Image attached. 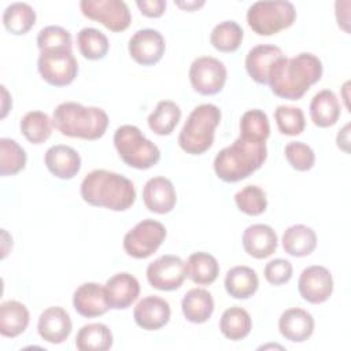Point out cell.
Returning a JSON list of instances; mask_svg holds the SVG:
<instances>
[{
    "label": "cell",
    "instance_id": "6da1fadb",
    "mask_svg": "<svg viewBox=\"0 0 351 351\" xmlns=\"http://www.w3.org/2000/svg\"><path fill=\"white\" fill-rule=\"evenodd\" d=\"M322 62L310 52H302L293 58H280L269 73L271 92L288 100H299L322 77Z\"/></svg>",
    "mask_w": 351,
    "mask_h": 351
},
{
    "label": "cell",
    "instance_id": "7a4b0ae2",
    "mask_svg": "<svg viewBox=\"0 0 351 351\" xmlns=\"http://www.w3.org/2000/svg\"><path fill=\"white\" fill-rule=\"evenodd\" d=\"M84 202L95 207H104L111 211H125L136 200L133 182L118 173L96 169L88 173L80 188Z\"/></svg>",
    "mask_w": 351,
    "mask_h": 351
},
{
    "label": "cell",
    "instance_id": "3957f363",
    "mask_svg": "<svg viewBox=\"0 0 351 351\" xmlns=\"http://www.w3.org/2000/svg\"><path fill=\"white\" fill-rule=\"evenodd\" d=\"M266 158V143L239 137L217 154L214 171L225 182H237L256 171Z\"/></svg>",
    "mask_w": 351,
    "mask_h": 351
},
{
    "label": "cell",
    "instance_id": "277c9868",
    "mask_svg": "<svg viewBox=\"0 0 351 351\" xmlns=\"http://www.w3.org/2000/svg\"><path fill=\"white\" fill-rule=\"evenodd\" d=\"M52 121L60 134L84 140L103 137L108 126V115L103 108L86 107L75 101L60 103L53 110Z\"/></svg>",
    "mask_w": 351,
    "mask_h": 351
},
{
    "label": "cell",
    "instance_id": "5b68a950",
    "mask_svg": "<svg viewBox=\"0 0 351 351\" xmlns=\"http://www.w3.org/2000/svg\"><path fill=\"white\" fill-rule=\"evenodd\" d=\"M221 122V110L211 103H204L192 110L180 134L178 145L191 155H202L214 143V133Z\"/></svg>",
    "mask_w": 351,
    "mask_h": 351
},
{
    "label": "cell",
    "instance_id": "8992f818",
    "mask_svg": "<svg viewBox=\"0 0 351 351\" xmlns=\"http://www.w3.org/2000/svg\"><path fill=\"white\" fill-rule=\"evenodd\" d=\"M114 145L119 158L130 167L147 170L160 159V151L134 125H122L114 133Z\"/></svg>",
    "mask_w": 351,
    "mask_h": 351
},
{
    "label": "cell",
    "instance_id": "52a82bcc",
    "mask_svg": "<svg viewBox=\"0 0 351 351\" xmlns=\"http://www.w3.org/2000/svg\"><path fill=\"white\" fill-rule=\"evenodd\" d=\"M296 10L287 0L255 1L248 7L247 23L259 36H273L293 25Z\"/></svg>",
    "mask_w": 351,
    "mask_h": 351
},
{
    "label": "cell",
    "instance_id": "ba28073f",
    "mask_svg": "<svg viewBox=\"0 0 351 351\" xmlns=\"http://www.w3.org/2000/svg\"><path fill=\"white\" fill-rule=\"evenodd\" d=\"M37 69L41 78L52 86L70 85L78 74V62L70 48L40 51Z\"/></svg>",
    "mask_w": 351,
    "mask_h": 351
},
{
    "label": "cell",
    "instance_id": "9c48e42d",
    "mask_svg": "<svg viewBox=\"0 0 351 351\" xmlns=\"http://www.w3.org/2000/svg\"><path fill=\"white\" fill-rule=\"evenodd\" d=\"M166 228L155 219H143L123 237L125 252L136 259L149 258L166 239Z\"/></svg>",
    "mask_w": 351,
    "mask_h": 351
},
{
    "label": "cell",
    "instance_id": "30bf717a",
    "mask_svg": "<svg viewBox=\"0 0 351 351\" xmlns=\"http://www.w3.org/2000/svg\"><path fill=\"white\" fill-rule=\"evenodd\" d=\"M84 16L100 22L111 32H123L132 22L129 7L122 0H81Z\"/></svg>",
    "mask_w": 351,
    "mask_h": 351
},
{
    "label": "cell",
    "instance_id": "8fae6325",
    "mask_svg": "<svg viewBox=\"0 0 351 351\" xmlns=\"http://www.w3.org/2000/svg\"><path fill=\"white\" fill-rule=\"evenodd\" d=\"M188 75L195 92L211 96L222 90L228 71L226 66L219 59L213 56H200L192 62Z\"/></svg>",
    "mask_w": 351,
    "mask_h": 351
},
{
    "label": "cell",
    "instance_id": "7c38bea8",
    "mask_svg": "<svg viewBox=\"0 0 351 351\" xmlns=\"http://www.w3.org/2000/svg\"><path fill=\"white\" fill-rule=\"evenodd\" d=\"M185 278V262L177 255H162L147 267L148 282L159 291L178 289Z\"/></svg>",
    "mask_w": 351,
    "mask_h": 351
},
{
    "label": "cell",
    "instance_id": "4fadbf2b",
    "mask_svg": "<svg viewBox=\"0 0 351 351\" xmlns=\"http://www.w3.org/2000/svg\"><path fill=\"white\" fill-rule=\"evenodd\" d=\"M130 58L143 66L158 63L166 51L165 37L155 29H140L129 40L128 44Z\"/></svg>",
    "mask_w": 351,
    "mask_h": 351
},
{
    "label": "cell",
    "instance_id": "5bb4252c",
    "mask_svg": "<svg viewBox=\"0 0 351 351\" xmlns=\"http://www.w3.org/2000/svg\"><path fill=\"white\" fill-rule=\"evenodd\" d=\"M298 289L306 302L311 304H321L326 302L333 292L332 274L325 266H308L303 269L299 276Z\"/></svg>",
    "mask_w": 351,
    "mask_h": 351
},
{
    "label": "cell",
    "instance_id": "9a60e30c",
    "mask_svg": "<svg viewBox=\"0 0 351 351\" xmlns=\"http://www.w3.org/2000/svg\"><path fill=\"white\" fill-rule=\"evenodd\" d=\"M73 322L69 313L60 306L45 308L37 324V332L43 340L51 344H60L70 336Z\"/></svg>",
    "mask_w": 351,
    "mask_h": 351
},
{
    "label": "cell",
    "instance_id": "2e32d148",
    "mask_svg": "<svg viewBox=\"0 0 351 351\" xmlns=\"http://www.w3.org/2000/svg\"><path fill=\"white\" fill-rule=\"evenodd\" d=\"M104 292L110 308L125 310L137 300L140 295V284L134 276L122 271L106 281Z\"/></svg>",
    "mask_w": 351,
    "mask_h": 351
},
{
    "label": "cell",
    "instance_id": "e0dca14e",
    "mask_svg": "<svg viewBox=\"0 0 351 351\" xmlns=\"http://www.w3.org/2000/svg\"><path fill=\"white\" fill-rule=\"evenodd\" d=\"M171 315L170 304L160 296L149 295L143 298L133 310L136 324L145 330H158L163 328Z\"/></svg>",
    "mask_w": 351,
    "mask_h": 351
},
{
    "label": "cell",
    "instance_id": "ac0fdd59",
    "mask_svg": "<svg viewBox=\"0 0 351 351\" xmlns=\"http://www.w3.org/2000/svg\"><path fill=\"white\" fill-rule=\"evenodd\" d=\"M145 207L156 214L170 213L177 203V193L173 182L166 177H152L143 188Z\"/></svg>",
    "mask_w": 351,
    "mask_h": 351
},
{
    "label": "cell",
    "instance_id": "d6986e66",
    "mask_svg": "<svg viewBox=\"0 0 351 351\" xmlns=\"http://www.w3.org/2000/svg\"><path fill=\"white\" fill-rule=\"evenodd\" d=\"M74 310L86 318H95L106 314L110 308L104 287L97 282H84L73 293Z\"/></svg>",
    "mask_w": 351,
    "mask_h": 351
},
{
    "label": "cell",
    "instance_id": "ffe728a7",
    "mask_svg": "<svg viewBox=\"0 0 351 351\" xmlns=\"http://www.w3.org/2000/svg\"><path fill=\"white\" fill-rule=\"evenodd\" d=\"M282 56L284 53L280 47L259 44L248 51L245 56V70L256 84L265 85L269 81V73L273 64Z\"/></svg>",
    "mask_w": 351,
    "mask_h": 351
},
{
    "label": "cell",
    "instance_id": "44dd1931",
    "mask_svg": "<svg viewBox=\"0 0 351 351\" xmlns=\"http://www.w3.org/2000/svg\"><path fill=\"white\" fill-rule=\"evenodd\" d=\"M44 162L47 169L60 180H71L81 170L80 154L64 144H56L47 149Z\"/></svg>",
    "mask_w": 351,
    "mask_h": 351
},
{
    "label": "cell",
    "instance_id": "7402d4cb",
    "mask_svg": "<svg viewBox=\"0 0 351 351\" xmlns=\"http://www.w3.org/2000/svg\"><path fill=\"white\" fill-rule=\"evenodd\" d=\"M277 234L274 229L265 223L250 225L243 233L244 251L255 258L265 259L277 250Z\"/></svg>",
    "mask_w": 351,
    "mask_h": 351
},
{
    "label": "cell",
    "instance_id": "603a6c76",
    "mask_svg": "<svg viewBox=\"0 0 351 351\" xmlns=\"http://www.w3.org/2000/svg\"><path fill=\"white\" fill-rule=\"evenodd\" d=\"M278 329L282 337L293 343H303L314 332L313 315L299 307L285 310L278 319Z\"/></svg>",
    "mask_w": 351,
    "mask_h": 351
},
{
    "label": "cell",
    "instance_id": "cb8c5ba5",
    "mask_svg": "<svg viewBox=\"0 0 351 351\" xmlns=\"http://www.w3.org/2000/svg\"><path fill=\"white\" fill-rule=\"evenodd\" d=\"M184 317L192 324H203L208 321L214 311V299L207 289L192 288L181 302Z\"/></svg>",
    "mask_w": 351,
    "mask_h": 351
},
{
    "label": "cell",
    "instance_id": "d4e9b609",
    "mask_svg": "<svg viewBox=\"0 0 351 351\" xmlns=\"http://www.w3.org/2000/svg\"><path fill=\"white\" fill-rule=\"evenodd\" d=\"M340 117V103L335 92L322 89L314 95L310 103V118L318 128L333 126Z\"/></svg>",
    "mask_w": 351,
    "mask_h": 351
},
{
    "label": "cell",
    "instance_id": "484cf974",
    "mask_svg": "<svg viewBox=\"0 0 351 351\" xmlns=\"http://www.w3.org/2000/svg\"><path fill=\"white\" fill-rule=\"evenodd\" d=\"M30 314L27 307L18 300H7L0 304V333L4 337H16L29 325Z\"/></svg>",
    "mask_w": 351,
    "mask_h": 351
},
{
    "label": "cell",
    "instance_id": "4316f807",
    "mask_svg": "<svg viewBox=\"0 0 351 351\" xmlns=\"http://www.w3.org/2000/svg\"><path fill=\"white\" fill-rule=\"evenodd\" d=\"M282 248L284 251L296 258L310 255L317 247L315 232L303 223L289 226L282 234Z\"/></svg>",
    "mask_w": 351,
    "mask_h": 351
},
{
    "label": "cell",
    "instance_id": "83f0119b",
    "mask_svg": "<svg viewBox=\"0 0 351 351\" xmlns=\"http://www.w3.org/2000/svg\"><path fill=\"white\" fill-rule=\"evenodd\" d=\"M223 285L232 298L248 299L258 291L259 280L254 269L248 266H234L228 270Z\"/></svg>",
    "mask_w": 351,
    "mask_h": 351
},
{
    "label": "cell",
    "instance_id": "f1b7e54d",
    "mask_svg": "<svg viewBox=\"0 0 351 351\" xmlns=\"http://www.w3.org/2000/svg\"><path fill=\"white\" fill-rule=\"evenodd\" d=\"M186 277H189L197 285L213 284L219 274V263L208 252H193L185 262Z\"/></svg>",
    "mask_w": 351,
    "mask_h": 351
},
{
    "label": "cell",
    "instance_id": "f546056e",
    "mask_svg": "<svg viewBox=\"0 0 351 351\" xmlns=\"http://www.w3.org/2000/svg\"><path fill=\"white\" fill-rule=\"evenodd\" d=\"M112 343L110 328L100 322L84 325L75 336V347L80 351H107L112 347Z\"/></svg>",
    "mask_w": 351,
    "mask_h": 351
},
{
    "label": "cell",
    "instance_id": "4dcf8cb0",
    "mask_svg": "<svg viewBox=\"0 0 351 351\" xmlns=\"http://www.w3.org/2000/svg\"><path fill=\"white\" fill-rule=\"evenodd\" d=\"M252 321L247 310L239 306L226 308L219 319L221 333L233 341L247 337L251 332Z\"/></svg>",
    "mask_w": 351,
    "mask_h": 351
},
{
    "label": "cell",
    "instance_id": "1f68e13d",
    "mask_svg": "<svg viewBox=\"0 0 351 351\" xmlns=\"http://www.w3.org/2000/svg\"><path fill=\"white\" fill-rule=\"evenodd\" d=\"M181 119V108L171 100H162L148 115V126L158 136H169Z\"/></svg>",
    "mask_w": 351,
    "mask_h": 351
},
{
    "label": "cell",
    "instance_id": "d6a6232c",
    "mask_svg": "<svg viewBox=\"0 0 351 351\" xmlns=\"http://www.w3.org/2000/svg\"><path fill=\"white\" fill-rule=\"evenodd\" d=\"M19 128L27 141L32 144H43L52 134L53 121L43 111H29L22 117Z\"/></svg>",
    "mask_w": 351,
    "mask_h": 351
},
{
    "label": "cell",
    "instance_id": "836d02e7",
    "mask_svg": "<svg viewBox=\"0 0 351 351\" xmlns=\"http://www.w3.org/2000/svg\"><path fill=\"white\" fill-rule=\"evenodd\" d=\"M34 23L36 11L27 3H11L3 12V25L12 34H26Z\"/></svg>",
    "mask_w": 351,
    "mask_h": 351
},
{
    "label": "cell",
    "instance_id": "e575fe53",
    "mask_svg": "<svg viewBox=\"0 0 351 351\" xmlns=\"http://www.w3.org/2000/svg\"><path fill=\"white\" fill-rule=\"evenodd\" d=\"M243 37L244 32L237 22L223 21L211 30L210 43L217 51L229 53L239 49Z\"/></svg>",
    "mask_w": 351,
    "mask_h": 351
},
{
    "label": "cell",
    "instance_id": "d590c367",
    "mask_svg": "<svg viewBox=\"0 0 351 351\" xmlns=\"http://www.w3.org/2000/svg\"><path fill=\"white\" fill-rule=\"evenodd\" d=\"M77 44L81 55L88 60L103 59L110 48L108 38L95 27H84L77 34Z\"/></svg>",
    "mask_w": 351,
    "mask_h": 351
},
{
    "label": "cell",
    "instance_id": "8d00e7d4",
    "mask_svg": "<svg viewBox=\"0 0 351 351\" xmlns=\"http://www.w3.org/2000/svg\"><path fill=\"white\" fill-rule=\"evenodd\" d=\"M26 151L12 138H0V174L15 176L26 166Z\"/></svg>",
    "mask_w": 351,
    "mask_h": 351
},
{
    "label": "cell",
    "instance_id": "74e56055",
    "mask_svg": "<svg viewBox=\"0 0 351 351\" xmlns=\"http://www.w3.org/2000/svg\"><path fill=\"white\" fill-rule=\"evenodd\" d=\"M240 136L252 141H263L266 143L270 134V123L266 112L259 108L248 110L243 114L240 119Z\"/></svg>",
    "mask_w": 351,
    "mask_h": 351
},
{
    "label": "cell",
    "instance_id": "f35d334b",
    "mask_svg": "<svg viewBox=\"0 0 351 351\" xmlns=\"http://www.w3.org/2000/svg\"><path fill=\"white\" fill-rule=\"evenodd\" d=\"M237 208L247 215H261L266 211V193L258 185H247L234 195Z\"/></svg>",
    "mask_w": 351,
    "mask_h": 351
},
{
    "label": "cell",
    "instance_id": "ab89813d",
    "mask_svg": "<svg viewBox=\"0 0 351 351\" xmlns=\"http://www.w3.org/2000/svg\"><path fill=\"white\" fill-rule=\"evenodd\" d=\"M278 130L285 136H299L306 128L304 114L299 107L278 106L274 111Z\"/></svg>",
    "mask_w": 351,
    "mask_h": 351
},
{
    "label": "cell",
    "instance_id": "60d3db41",
    "mask_svg": "<svg viewBox=\"0 0 351 351\" xmlns=\"http://www.w3.org/2000/svg\"><path fill=\"white\" fill-rule=\"evenodd\" d=\"M285 158L292 169L298 171H307L315 163V154L307 144L302 141H291L284 149Z\"/></svg>",
    "mask_w": 351,
    "mask_h": 351
},
{
    "label": "cell",
    "instance_id": "b9f144b4",
    "mask_svg": "<svg viewBox=\"0 0 351 351\" xmlns=\"http://www.w3.org/2000/svg\"><path fill=\"white\" fill-rule=\"evenodd\" d=\"M37 47L40 51L53 48H70L73 49V40L69 30L60 26H45L37 34Z\"/></svg>",
    "mask_w": 351,
    "mask_h": 351
},
{
    "label": "cell",
    "instance_id": "7bdbcfd3",
    "mask_svg": "<svg viewBox=\"0 0 351 351\" xmlns=\"http://www.w3.org/2000/svg\"><path fill=\"white\" fill-rule=\"evenodd\" d=\"M293 273L292 263L287 259L277 258L266 263L265 266V278L271 285L287 284Z\"/></svg>",
    "mask_w": 351,
    "mask_h": 351
},
{
    "label": "cell",
    "instance_id": "ee69618b",
    "mask_svg": "<svg viewBox=\"0 0 351 351\" xmlns=\"http://www.w3.org/2000/svg\"><path fill=\"white\" fill-rule=\"evenodd\" d=\"M136 5L140 12L148 18H159L166 10L165 0H137Z\"/></svg>",
    "mask_w": 351,
    "mask_h": 351
},
{
    "label": "cell",
    "instance_id": "f6af8a7d",
    "mask_svg": "<svg viewBox=\"0 0 351 351\" xmlns=\"http://www.w3.org/2000/svg\"><path fill=\"white\" fill-rule=\"evenodd\" d=\"M348 129H350V125L347 123L341 130H339V134H337V138H336V143H337V147L341 148L344 152H348Z\"/></svg>",
    "mask_w": 351,
    "mask_h": 351
},
{
    "label": "cell",
    "instance_id": "bcb514c9",
    "mask_svg": "<svg viewBox=\"0 0 351 351\" xmlns=\"http://www.w3.org/2000/svg\"><path fill=\"white\" fill-rule=\"evenodd\" d=\"M176 5L186 11H195L202 5H204V1H176Z\"/></svg>",
    "mask_w": 351,
    "mask_h": 351
},
{
    "label": "cell",
    "instance_id": "7dc6e473",
    "mask_svg": "<svg viewBox=\"0 0 351 351\" xmlns=\"http://www.w3.org/2000/svg\"><path fill=\"white\" fill-rule=\"evenodd\" d=\"M1 90H3V96H4V99H3V112H1V118H5V115H7V112H8V107L5 106V101H7V99H8V92H7V89H5L4 85L1 86Z\"/></svg>",
    "mask_w": 351,
    "mask_h": 351
}]
</instances>
